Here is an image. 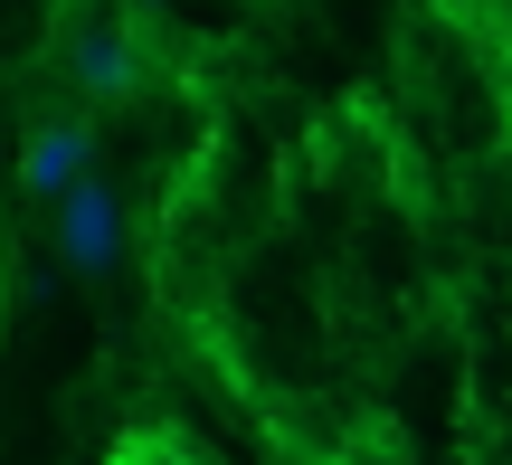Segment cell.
I'll return each mask as SVG.
<instances>
[{
  "label": "cell",
  "instance_id": "1",
  "mask_svg": "<svg viewBox=\"0 0 512 465\" xmlns=\"http://www.w3.org/2000/svg\"><path fill=\"white\" fill-rule=\"evenodd\" d=\"M57 67L76 76V95L124 105V95H143V29H133V19H67Z\"/></svg>",
  "mask_w": 512,
  "mask_h": 465
},
{
  "label": "cell",
  "instance_id": "2",
  "mask_svg": "<svg viewBox=\"0 0 512 465\" xmlns=\"http://www.w3.org/2000/svg\"><path fill=\"white\" fill-rule=\"evenodd\" d=\"M86 162H95V124H76V114L29 124V143H19V190H38V200H67V190L86 181Z\"/></svg>",
  "mask_w": 512,
  "mask_h": 465
},
{
  "label": "cell",
  "instance_id": "3",
  "mask_svg": "<svg viewBox=\"0 0 512 465\" xmlns=\"http://www.w3.org/2000/svg\"><path fill=\"white\" fill-rule=\"evenodd\" d=\"M114 238H124V209H114V190H105V181H76V190H67V219H57L67 266H105Z\"/></svg>",
  "mask_w": 512,
  "mask_h": 465
},
{
  "label": "cell",
  "instance_id": "4",
  "mask_svg": "<svg viewBox=\"0 0 512 465\" xmlns=\"http://www.w3.org/2000/svg\"><path fill=\"white\" fill-rule=\"evenodd\" d=\"M114 465H200V456H190L181 437H162V428H152V437H133V447H114Z\"/></svg>",
  "mask_w": 512,
  "mask_h": 465
},
{
  "label": "cell",
  "instance_id": "5",
  "mask_svg": "<svg viewBox=\"0 0 512 465\" xmlns=\"http://www.w3.org/2000/svg\"><path fill=\"white\" fill-rule=\"evenodd\" d=\"M427 10H484V0H427Z\"/></svg>",
  "mask_w": 512,
  "mask_h": 465
}]
</instances>
